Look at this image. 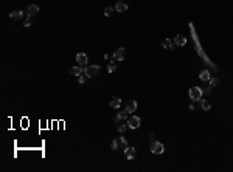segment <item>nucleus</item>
Wrapping results in <instances>:
<instances>
[{"label": "nucleus", "instance_id": "f257e3e1", "mask_svg": "<svg viewBox=\"0 0 233 172\" xmlns=\"http://www.w3.org/2000/svg\"><path fill=\"white\" fill-rule=\"evenodd\" d=\"M151 152L155 154V155H162V154L165 152L163 144L159 143V141H155V139H152V143H151Z\"/></svg>", "mask_w": 233, "mask_h": 172}, {"label": "nucleus", "instance_id": "f03ea898", "mask_svg": "<svg viewBox=\"0 0 233 172\" xmlns=\"http://www.w3.org/2000/svg\"><path fill=\"white\" fill-rule=\"evenodd\" d=\"M98 71H100V65H87L84 68V74L87 78H93V76H96L98 74Z\"/></svg>", "mask_w": 233, "mask_h": 172}, {"label": "nucleus", "instance_id": "7ed1b4c3", "mask_svg": "<svg viewBox=\"0 0 233 172\" xmlns=\"http://www.w3.org/2000/svg\"><path fill=\"white\" fill-rule=\"evenodd\" d=\"M190 98L193 101H200V98H202V90L199 87H191L190 88Z\"/></svg>", "mask_w": 233, "mask_h": 172}, {"label": "nucleus", "instance_id": "20e7f679", "mask_svg": "<svg viewBox=\"0 0 233 172\" xmlns=\"http://www.w3.org/2000/svg\"><path fill=\"white\" fill-rule=\"evenodd\" d=\"M120 146L128 147V141H126L124 138H121V137H120V138H115V139H113V141H112V144H110V149H112V150H117V149L120 147Z\"/></svg>", "mask_w": 233, "mask_h": 172}, {"label": "nucleus", "instance_id": "39448f33", "mask_svg": "<svg viewBox=\"0 0 233 172\" xmlns=\"http://www.w3.org/2000/svg\"><path fill=\"white\" fill-rule=\"evenodd\" d=\"M87 62H89L87 56H86L84 53H78V55H76V64H78V67L86 68V67H87Z\"/></svg>", "mask_w": 233, "mask_h": 172}, {"label": "nucleus", "instance_id": "423d86ee", "mask_svg": "<svg viewBox=\"0 0 233 172\" xmlns=\"http://www.w3.org/2000/svg\"><path fill=\"white\" fill-rule=\"evenodd\" d=\"M128 127H131V129H138V127H140V118H138V116H131V118H128Z\"/></svg>", "mask_w": 233, "mask_h": 172}, {"label": "nucleus", "instance_id": "0eeeda50", "mask_svg": "<svg viewBox=\"0 0 233 172\" xmlns=\"http://www.w3.org/2000/svg\"><path fill=\"white\" fill-rule=\"evenodd\" d=\"M37 13H39V6H37V5H30V6L26 8V11H25L26 17H34Z\"/></svg>", "mask_w": 233, "mask_h": 172}, {"label": "nucleus", "instance_id": "6e6552de", "mask_svg": "<svg viewBox=\"0 0 233 172\" xmlns=\"http://www.w3.org/2000/svg\"><path fill=\"white\" fill-rule=\"evenodd\" d=\"M124 55H126V50L121 47V48H118V50L113 53V59H115V61H118V62H121L123 59H124Z\"/></svg>", "mask_w": 233, "mask_h": 172}, {"label": "nucleus", "instance_id": "1a4fd4ad", "mask_svg": "<svg viewBox=\"0 0 233 172\" xmlns=\"http://www.w3.org/2000/svg\"><path fill=\"white\" fill-rule=\"evenodd\" d=\"M124 157H126L128 160H134L135 158V149L128 146L126 149H124Z\"/></svg>", "mask_w": 233, "mask_h": 172}, {"label": "nucleus", "instance_id": "9d476101", "mask_svg": "<svg viewBox=\"0 0 233 172\" xmlns=\"http://www.w3.org/2000/svg\"><path fill=\"white\" fill-rule=\"evenodd\" d=\"M115 11L117 13H126L128 11V5L120 0V2H117V5H115Z\"/></svg>", "mask_w": 233, "mask_h": 172}, {"label": "nucleus", "instance_id": "9b49d317", "mask_svg": "<svg viewBox=\"0 0 233 172\" xmlns=\"http://www.w3.org/2000/svg\"><path fill=\"white\" fill-rule=\"evenodd\" d=\"M135 109H137V101H129V103L126 104V112H128V113L135 112Z\"/></svg>", "mask_w": 233, "mask_h": 172}, {"label": "nucleus", "instance_id": "f8f14e48", "mask_svg": "<svg viewBox=\"0 0 233 172\" xmlns=\"http://www.w3.org/2000/svg\"><path fill=\"white\" fill-rule=\"evenodd\" d=\"M174 44H176V45H179V47H183V45L187 44V39H185V37H183L182 34H177V36H176V39H174Z\"/></svg>", "mask_w": 233, "mask_h": 172}, {"label": "nucleus", "instance_id": "ddd939ff", "mask_svg": "<svg viewBox=\"0 0 233 172\" xmlns=\"http://www.w3.org/2000/svg\"><path fill=\"white\" fill-rule=\"evenodd\" d=\"M24 17V13L22 11H13V13H9V19H13V20H19V19H22Z\"/></svg>", "mask_w": 233, "mask_h": 172}, {"label": "nucleus", "instance_id": "4468645a", "mask_svg": "<svg viewBox=\"0 0 233 172\" xmlns=\"http://www.w3.org/2000/svg\"><path fill=\"white\" fill-rule=\"evenodd\" d=\"M162 47L166 48V50H172V47H174V44L171 42V39H163L162 40Z\"/></svg>", "mask_w": 233, "mask_h": 172}, {"label": "nucleus", "instance_id": "2eb2a0df", "mask_svg": "<svg viewBox=\"0 0 233 172\" xmlns=\"http://www.w3.org/2000/svg\"><path fill=\"white\" fill-rule=\"evenodd\" d=\"M120 105H121V99L120 98H112V101H110V107H112V109H118Z\"/></svg>", "mask_w": 233, "mask_h": 172}, {"label": "nucleus", "instance_id": "dca6fc26", "mask_svg": "<svg viewBox=\"0 0 233 172\" xmlns=\"http://www.w3.org/2000/svg\"><path fill=\"white\" fill-rule=\"evenodd\" d=\"M128 115H129V113H128L126 110H124V112H120V113H118V115L115 116V121H117V122H120V121H123V120H126Z\"/></svg>", "mask_w": 233, "mask_h": 172}, {"label": "nucleus", "instance_id": "f3484780", "mask_svg": "<svg viewBox=\"0 0 233 172\" xmlns=\"http://www.w3.org/2000/svg\"><path fill=\"white\" fill-rule=\"evenodd\" d=\"M199 78L202 79V81H210V79H211V76H210V71H208V70H204V71L199 74Z\"/></svg>", "mask_w": 233, "mask_h": 172}, {"label": "nucleus", "instance_id": "a211bd4d", "mask_svg": "<svg viewBox=\"0 0 233 172\" xmlns=\"http://www.w3.org/2000/svg\"><path fill=\"white\" fill-rule=\"evenodd\" d=\"M72 74H75V76H81V74H83V68L78 67V65L73 67V68H72Z\"/></svg>", "mask_w": 233, "mask_h": 172}, {"label": "nucleus", "instance_id": "6ab92c4d", "mask_svg": "<svg viewBox=\"0 0 233 172\" xmlns=\"http://www.w3.org/2000/svg\"><path fill=\"white\" fill-rule=\"evenodd\" d=\"M126 127H128V124H124V122L121 121V122H118V126H117V130L121 133V132H124V130H126Z\"/></svg>", "mask_w": 233, "mask_h": 172}, {"label": "nucleus", "instance_id": "aec40b11", "mask_svg": "<svg viewBox=\"0 0 233 172\" xmlns=\"http://www.w3.org/2000/svg\"><path fill=\"white\" fill-rule=\"evenodd\" d=\"M115 70H117L115 62H109V65H107V71H109V73H113Z\"/></svg>", "mask_w": 233, "mask_h": 172}, {"label": "nucleus", "instance_id": "412c9836", "mask_svg": "<svg viewBox=\"0 0 233 172\" xmlns=\"http://www.w3.org/2000/svg\"><path fill=\"white\" fill-rule=\"evenodd\" d=\"M112 14H113V8L107 6V8L104 9V16H107V17H109V16H112Z\"/></svg>", "mask_w": 233, "mask_h": 172}, {"label": "nucleus", "instance_id": "4be33fe9", "mask_svg": "<svg viewBox=\"0 0 233 172\" xmlns=\"http://www.w3.org/2000/svg\"><path fill=\"white\" fill-rule=\"evenodd\" d=\"M200 103H202V109H204V110H210V107H211V105H210V104L207 103V101L200 99Z\"/></svg>", "mask_w": 233, "mask_h": 172}, {"label": "nucleus", "instance_id": "5701e85b", "mask_svg": "<svg viewBox=\"0 0 233 172\" xmlns=\"http://www.w3.org/2000/svg\"><path fill=\"white\" fill-rule=\"evenodd\" d=\"M24 26H26V28H28V26H31V17H26V19H25Z\"/></svg>", "mask_w": 233, "mask_h": 172}, {"label": "nucleus", "instance_id": "b1692460", "mask_svg": "<svg viewBox=\"0 0 233 172\" xmlns=\"http://www.w3.org/2000/svg\"><path fill=\"white\" fill-rule=\"evenodd\" d=\"M210 85H211V87L218 85V79H216V78H211V79H210Z\"/></svg>", "mask_w": 233, "mask_h": 172}, {"label": "nucleus", "instance_id": "393cba45", "mask_svg": "<svg viewBox=\"0 0 233 172\" xmlns=\"http://www.w3.org/2000/svg\"><path fill=\"white\" fill-rule=\"evenodd\" d=\"M78 81H79V84H84V82H86L84 76H78Z\"/></svg>", "mask_w": 233, "mask_h": 172}]
</instances>
